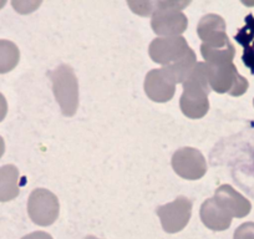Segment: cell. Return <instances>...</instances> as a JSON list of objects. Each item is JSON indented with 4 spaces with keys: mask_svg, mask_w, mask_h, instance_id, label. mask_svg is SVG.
Listing matches in <instances>:
<instances>
[{
    "mask_svg": "<svg viewBox=\"0 0 254 239\" xmlns=\"http://www.w3.org/2000/svg\"><path fill=\"white\" fill-rule=\"evenodd\" d=\"M211 91L208 65L206 62H197L194 69L183 82V94L180 100L183 115L193 120L203 117L209 110L208 95Z\"/></svg>",
    "mask_w": 254,
    "mask_h": 239,
    "instance_id": "1",
    "label": "cell"
},
{
    "mask_svg": "<svg viewBox=\"0 0 254 239\" xmlns=\"http://www.w3.org/2000/svg\"><path fill=\"white\" fill-rule=\"evenodd\" d=\"M190 1H156V10L152 15L151 26L157 35L181 36L188 26V19L182 9Z\"/></svg>",
    "mask_w": 254,
    "mask_h": 239,
    "instance_id": "2",
    "label": "cell"
},
{
    "mask_svg": "<svg viewBox=\"0 0 254 239\" xmlns=\"http://www.w3.org/2000/svg\"><path fill=\"white\" fill-rule=\"evenodd\" d=\"M55 99L65 116H74L79 106V84L69 65L64 64L50 72Z\"/></svg>",
    "mask_w": 254,
    "mask_h": 239,
    "instance_id": "3",
    "label": "cell"
},
{
    "mask_svg": "<svg viewBox=\"0 0 254 239\" xmlns=\"http://www.w3.org/2000/svg\"><path fill=\"white\" fill-rule=\"evenodd\" d=\"M28 213L38 226H51L60 213L58 197L45 188L34 189L28 199Z\"/></svg>",
    "mask_w": 254,
    "mask_h": 239,
    "instance_id": "4",
    "label": "cell"
},
{
    "mask_svg": "<svg viewBox=\"0 0 254 239\" xmlns=\"http://www.w3.org/2000/svg\"><path fill=\"white\" fill-rule=\"evenodd\" d=\"M161 219L163 231L167 233L181 232L188 224L192 214V202L187 197H177L171 203L160 206L156 209Z\"/></svg>",
    "mask_w": 254,
    "mask_h": 239,
    "instance_id": "5",
    "label": "cell"
},
{
    "mask_svg": "<svg viewBox=\"0 0 254 239\" xmlns=\"http://www.w3.org/2000/svg\"><path fill=\"white\" fill-rule=\"evenodd\" d=\"M172 167L180 177L190 181L199 179L207 172V162L203 155L193 147H183L175 152Z\"/></svg>",
    "mask_w": 254,
    "mask_h": 239,
    "instance_id": "6",
    "label": "cell"
},
{
    "mask_svg": "<svg viewBox=\"0 0 254 239\" xmlns=\"http://www.w3.org/2000/svg\"><path fill=\"white\" fill-rule=\"evenodd\" d=\"M190 49L183 36H167L155 39L150 44L148 54L152 61L167 66L183 58Z\"/></svg>",
    "mask_w": 254,
    "mask_h": 239,
    "instance_id": "7",
    "label": "cell"
},
{
    "mask_svg": "<svg viewBox=\"0 0 254 239\" xmlns=\"http://www.w3.org/2000/svg\"><path fill=\"white\" fill-rule=\"evenodd\" d=\"M145 92L155 102H167L176 92V82L165 67L153 69L146 75Z\"/></svg>",
    "mask_w": 254,
    "mask_h": 239,
    "instance_id": "8",
    "label": "cell"
},
{
    "mask_svg": "<svg viewBox=\"0 0 254 239\" xmlns=\"http://www.w3.org/2000/svg\"><path fill=\"white\" fill-rule=\"evenodd\" d=\"M224 29L226 24L221 16L216 14H207L199 20L197 34L203 44L214 48H223L224 45L229 44Z\"/></svg>",
    "mask_w": 254,
    "mask_h": 239,
    "instance_id": "9",
    "label": "cell"
},
{
    "mask_svg": "<svg viewBox=\"0 0 254 239\" xmlns=\"http://www.w3.org/2000/svg\"><path fill=\"white\" fill-rule=\"evenodd\" d=\"M201 219L204 226L212 231H224L231 224L229 214L217 203L214 198L203 202L201 207Z\"/></svg>",
    "mask_w": 254,
    "mask_h": 239,
    "instance_id": "10",
    "label": "cell"
},
{
    "mask_svg": "<svg viewBox=\"0 0 254 239\" xmlns=\"http://www.w3.org/2000/svg\"><path fill=\"white\" fill-rule=\"evenodd\" d=\"M19 170L14 165L0 167V202H9L19 196Z\"/></svg>",
    "mask_w": 254,
    "mask_h": 239,
    "instance_id": "11",
    "label": "cell"
},
{
    "mask_svg": "<svg viewBox=\"0 0 254 239\" xmlns=\"http://www.w3.org/2000/svg\"><path fill=\"white\" fill-rule=\"evenodd\" d=\"M208 65V64H207ZM234 67L232 65H208V80L211 90L223 94L231 90Z\"/></svg>",
    "mask_w": 254,
    "mask_h": 239,
    "instance_id": "12",
    "label": "cell"
},
{
    "mask_svg": "<svg viewBox=\"0 0 254 239\" xmlns=\"http://www.w3.org/2000/svg\"><path fill=\"white\" fill-rule=\"evenodd\" d=\"M217 203L228 213V212H233L236 216H243L246 209H244V201L239 194H237L233 191L231 186H223L219 187L216 191V196H214Z\"/></svg>",
    "mask_w": 254,
    "mask_h": 239,
    "instance_id": "13",
    "label": "cell"
},
{
    "mask_svg": "<svg viewBox=\"0 0 254 239\" xmlns=\"http://www.w3.org/2000/svg\"><path fill=\"white\" fill-rule=\"evenodd\" d=\"M197 65V59L196 54L192 49L187 51L183 58H181L177 61L172 62L171 65L167 66H163L168 71V74L171 75L173 80H175L176 85L177 84H183L186 81V79L188 77V75L192 72V70L194 69V66Z\"/></svg>",
    "mask_w": 254,
    "mask_h": 239,
    "instance_id": "14",
    "label": "cell"
},
{
    "mask_svg": "<svg viewBox=\"0 0 254 239\" xmlns=\"http://www.w3.org/2000/svg\"><path fill=\"white\" fill-rule=\"evenodd\" d=\"M20 59L19 48L9 40H0V74L11 71Z\"/></svg>",
    "mask_w": 254,
    "mask_h": 239,
    "instance_id": "15",
    "label": "cell"
},
{
    "mask_svg": "<svg viewBox=\"0 0 254 239\" xmlns=\"http://www.w3.org/2000/svg\"><path fill=\"white\" fill-rule=\"evenodd\" d=\"M201 54L206 60V64L218 66V65H223L224 62L231 61L233 58L234 49L231 44L227 48L224 46L223 48H214V46H209L207 44H202Z\"/></svg>",
    "mask_w": 254,
    "mask_h": 239,
    "instance_id": "16",
    "label": "cell"
},
{
    "mask_svg": "<svg viewBox=\"0 0 254 239\" xmlns=\"http://www.w3.org/2000/svg\"><path fill=\"white\" fill-rule=\"evenodd\" d=\"M128 5L133 13L140 15H153L156 10V1H128Z\"/></svg>",
    "mask_w": 254,
    "mask_h": 239,
    "instance_id": "17",
    "label": "cell"
},
{
    "mask_svg": "<svg viewBox=\"0 0 254 239\" xmlns=\"http://www.w3.org/2000/svg\"><path fill=\"white\" fill-rule=\"evenodd\" d=\"M13 6L16 9V11L21 14H28L31 11L35 10V8H38L40 5V1H13Z\"/></svg>",
    "mask_w": 254,
    "mask_h": 239,
    "instance_id": "18",
    "label": "cell"
},
{
    "mask_svg": "<svg viewBox=\"0 0 254 239\" xmlns=\"http://www.w3.org/2000/svg\"><path fill=\"white\" fill-rule=\"evenodd\" d=\"M21 239H53V237L46 232H34V233L23 237Z\"/></svg>",
    "mask_w": 254,
    "mask_h": 239,
    "instance_id": "19",
    "label": "cell"
},
{
    "mask_svg": "<svg viewBox=\"0 0 254 239\" xmlns=\"http://www.w3.org/2000/svg\"><path fill=\"white\" fill-rule=\"evenodd\" d=\"M6 112H8V102H6L3 94H0V122L5 119Z\"/></svg>",
    "mask_w": 254,
    "mask_h": 239,
    "instance_id": "20",
    "label": "cell"
},
{
    "mask_svg": "<svg viewBox=\"0 0 254 239\" xmlns=\"http://www.w3.org/2000/svg\"><path fill=\"white\" fill-rule=\"evenodd\" d=\"M4 151H5V142H4L3 137L0 136V158L4 155Z\"/></svg>",
    "mask_w": 254,
    "mask_h": 239,
    "instance_id": "21",
    "label": "cell"
},
{
    "mask_svg": "<svg viewBox=\"0 0 254 239\" xmlns=\"http://www.w3.org/2000/svg\"><path fill=\"white\" fill-rule=\"evenodd\" d=\"M85 239H99V238H96V237H94V236H87V237H85Z\"/></svg>",
    "mask_w": 254,
    "mask_h": 239,
    "instance_id": "22",
    "label": "cell"
}]
</instances>
